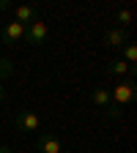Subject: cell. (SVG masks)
Returning <instances> with one entry per match:
<instances>
[{
    "label": "cell",
    "instance_id": "7a4b0ae2",
    "mask_svg": "<svg viewBox=\"0 0 137 153\" xmlns=\"http://www.w3.org/2000/svg\"><path fill=\"white\" fill-rule=\"evenodd\" d=\"M47 36H49V27H47V22H41V19H36V22H30L25 27V41L33 44V47H41L47 41Z\"/></svg>",
    "mask_w": 137,
    "mask_h": 153
},
{
    "label": "cell",
    "instance_id": "ba28073f",
    "mask_svg": "<svg viewBox=\"0 0 137 153\" xmlns=\"http://www.w3.org/2000/svg\"><path fill=\"white\" fill-rule=\"evenodd\" d=\"M38 19V8L36 6H16V11H14V22H19V25H30V22H36Z\"/></svg>",
    "mask_w": 137,
    "mask_h": 153
},
{
    "label": "cell",
    "instance_id": "5bb4252c",
    "mask_svg": "<svg viewBox=\"0 0 137 153\" xmlns=\"http://www.w3.org/2000/svg\"><path fill=\"white\" fill-rule=\"evenodd\" d=\"M0 153H14L11 148H6V145H0Z\"/></svg>",
    "mask_w": 137,
    "mask_h": 153
},
{
    "label": "cell",
    "instance_id": "9c48e42d",
    "mask_svg": "<svg viewBox=\"0 0 137 153\" xmlns=\"http://www.w3.org/2000/svg\"><path fill=\"white\" fill-rule=\"evenodd\" d=\"M91 101H93L96 107L107 109V107H110V90H107V88H93V93H91Z\"/></svg>",
    "mask_w": 137,
    "mask_h": 153
},
{
    "label": "cell",
    "instance_id": "277c9868",
    "mask_svg": "<svg viewBox=\"0 0 137 153\" xmlns=\"http://www.w3.org/2000/svg\"><path fill=\"white\" fill-rule=\"evenodd\" d=\"M25 27L28 25H19V22H6V27H3V33H0V38H3V44H16V41H22L25 38Z\"/></svg>",
    "mask_w": 137,
    "mask_h": 153
},
{
    "label": "cell",
    "instance_id": "8992f818",
    "mask_svg": "<svg viewBox=\"0 0 137 153\" xmlns=\"http://www.w3.org/2000/svg\"><path fill=\"white\" fill-rule=\"evenodd\" d=\"M107 71H110L112 76H118V79H124V76L134 79V74H137V66H129V63H124V60H121V57H115V60L107 66Z\"/></svg>",
    "mask_w": 137,
    "mask_h": 153
},
{
    "label": "cell",
    "instance_id": "5b68a950",
    "mask_svg": "<svg viewBox=\"0 0 137 153\" xmlns=\"http://www.w3.org/2000/svg\"><path fill=\"white\" fill-rule=\"evenodd\" d=\"M36 148H38V153H63V145L55 134H38Z\"/></svg>",
    "mask_w": 137,
    "mask_h": 153
},
{
    "label": "cell",
    "instance_id": "8fae6325",
    "mask_svg": "<svg viewBox=\"0 0 137 153\" xmlns=\"http://www.w3.org/2000/svg\"><path fill=\"white\" fill-rule=\"evenodd\" d=\"M11 74H14V63L8 60V57H0V82L8 79Z\"/></svg>",
    "mask_w": 137,
    "mask_h": 153
},
{
    "label": "cell",
    "instance_id": "7c38bea8",
    "mask_svg": "<svg viewBox=\"0 0 137 153\" xmlns=\"http://www.w3.org/2000/svg\"><path fill=\"white\" fill-rule=\"evenodd\" d=\"M115 22H118V27L124 30V27L132 22V11H129V8H118V14H115Z\"/></svg>",
    "mask_w": 137,
    "mask_h": 153
},
{
    "label": "cell",
    "instance_id": "30bf717a",
    "mask_svg": "<svg viewBox=\"0 0 137 153\" xmlns=\"http://www.w3.org/2000/svg\"><path fill=\"white\" fill-rule=\"evenodd\" d=\"M121 52H124V57H121L124 63H129V66H134V63H137V47H134L132 41H126V44L121 47Z\"/></svg>",
    "mask_w": 137,
    "mask_h": 153
},
{
    "label": "cell",
    "instance_id": "9a60e30c",
    "mask_svg": "<svg viewBox=\"0 0 137 153\" xmlns=\"http://www.w3.org/2000/svg\"><path fill=\"white\" fill-rule=\"evenodd\" d=\"M3 99H6V90H0V101H3Z\"/></svg>",
    "mask_w": 137,
    "mask_h": 153
},
{
    "label": "cell",
    "instance_id": "52a82bcc",
    "mask_svg": "<svg viewBox=\"0 0 137 153\" xmlns=\"http://www.w3.org/2000/svg\"><path fill=\"white\" fill-rule=\"evenodd\" d=\"M126 41H129V38H126V30H121V27H110V30L104 33V44H107L110 49H121Z\"/></svg>",
    "mask_w": 137,
    "mask_h": 153
},
{
    "label": "cell",
    "instance_id": "2e32d148",
    "mask_svg": "<svg viewBox=\"0 0 137 153\" xmlns=\"http://www.w3.org/2000/svg\"><path fill=\"white\" fill-rule=\"evenodd\" d=\"M0 90H3V88H0Z\"/></svg>",
    "mask_w": 137,
    "mask_h": 153
},
{
    "label": "cell",
    "instance_id": "3957f363",
    "mask_svg": "<svg viewBox=\"0 0 137 153\" xmlns=\"http://www.w3.org/2000/svg\"><path fill=\"white\" fill-rule=\"evenodd\" d=\"M38 126H41V118L33 109H19L16 112V128L19 131H38Z\"/></svg>",
    "mask_w": 137,
    "mask_h": 153
},
{
    "label": "cell",
    "instance_id": "4fadbf2b",
    "mask_svg": "<svg viewBox=\"0 0 137 153\" xmlns=\"http://www.w3.org/2000/svg\"><path fill=\"white\" fill-rule=\"evenodd\" d=\"M107 118H112V120L121 118V107H112V104H110V107H107Z\"/></svg>",
    "mask_w": 137,
    "mask_h": 153
},
{
    "label": "cell",
    "instance_id": "6da1fadb",
    "mask_svg": "<svg viewBox=\"0 0 137 153\" xmlns=\"http://www.w3.org/2000/svg\"><path fill=\"white\" fill-rule=\"evenodd\" d=\"M134 96H137L134 79H118V85L110 90V104L112 107H129L134 101Z\"/></svg>",
    "mask_w": 137,
    "mask_h": 153
}]
</instances>
